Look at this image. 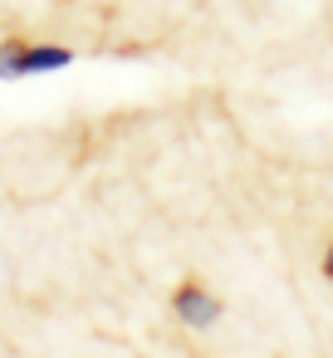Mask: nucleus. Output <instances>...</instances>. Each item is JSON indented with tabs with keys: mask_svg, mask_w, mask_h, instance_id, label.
<instances>
[{
	"mask_svg": "<svg viewBox=\"0 0 333 358\" xmlns=\"http://www.w3.org/2000/svg\"><path fill=\"white\" fill-rule=\"evenodd\" d=\"M74 64V50L64 45H35V40H0V79H35L59 74Z\"/></svg>",
	"mask_w": 333,
	"mask_h": 358,
	"instance_id": "f257e3e1",
	"label": "nucleus"
},
{
	"mask_svg": "<svg viewBox=\"0 0 333 358\" xmlns=\"http://www.w3.org/2000/svg\"><path fill=\"white\" fill-rule=\"evenodd\" d=\"M172 314H177L186 329H211V324H221L225 304H221V294L206 289L201 280H182V285L172 289Z\"/></svg>",
	"mask_w": 333,
	"mask_h": 358,
	"instance_id": "f03ea898",
	"label": "nucleus"
},
{
	"mask_svg": "<svg viewBox=\"0 0 333 358\" xmlns=\"http://www.w3.org/2000/svg\"><path fill=\"white\" fill-rule=\"evenodd\" d=\"M323 280H333V241L323 245Z\"/></svg>",
	"mask_w": 333,
	"mask_h": 358,
	"instance_id": "7ed1b4c3",
	"label": "nucleus"
}]
</instances>
